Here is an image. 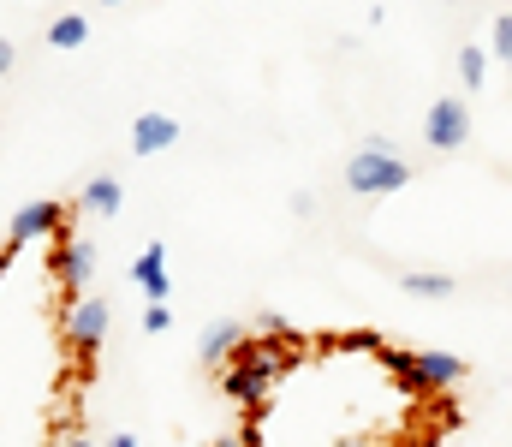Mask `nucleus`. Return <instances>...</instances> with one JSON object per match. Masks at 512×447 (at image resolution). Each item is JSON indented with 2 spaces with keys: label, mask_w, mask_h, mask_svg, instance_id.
I'll list each match as a JSON object with an SVG mask.
<instances>
[{
  "label": "nucleus",
  "mask_w": 512,
  "mask_h": 447,
  "mask_svg": "<svg viewBox=\"0 0 512 447\" xmlns=\"http://www.w3.org/2000/svg\"><path fill=\"white\" fill-rule=\"evenodd\" d=\"M346 346H352V352H382L387 340L376 334V328H358V334H346Z\"/></svg>",
  "instance_id": "18"
},
{
  "label": "nucleus",
  "mask_w": 512,
  "mask_h": 447,
  "mask_svg": "<svg viewBox=\"0 0 512 447\" xmlns=\"http://www.w3.org/2000/svg\"><path fill=\"white\" fill-rule=\"evenodd\" d=\"M376 358L387 364V376H393V382H399L405 394H429V388H423V376H417V352H399V346H382Z\"/></svg>",
  "instance_id": "12"
},
{
  "label": "nucleus",
  "mask_w": 512,
  "mask_h": 447,
  "mask_svg": "<svg viewBox=\"0 0 512 447\" xmlns=\"http://www.w3.org/2000/svg\"><path fill=\"white\" fill-rule=\"evenodd\" d=\"M298 358H304V346H298V352H268V340L245 334V340H239V352L221 364V388H227V400H233V406H251V412H256V406L274 394V382H280Z\"/></svg>",
  "instance_id": "1"
},
{
  "label": "nucleus",
  "mask_w": 512,
  "mask_h": 447,
  "mask_svg": "<svg viewBox=\"0 0 512 447\" xmlns=\"http://www.w3.org/2000/svg\"><path fill=\"white\" fill-rule=\"evenodd\" d=\"M179 138V120L173 114H137V126H131V149L137 155H155V149H167Z\"/></svg>",
  "instance_id": "9"
},
{
  "label": "nucleus",
  "mask_w": 512,
  "mask_h": 447,
  "mask_svg": "<svg viewBox=\"0 0 512 447\" xmlns=\"http://www.w3.org/2000/svg\"><path fill=\"white\" fill-rule=\"evenodd\" d=\"M78 203H84L90 215H108V221H114V215L126 209V185H120L114 173H96V179L84 185V197H78Z\"/></svg>",
  "instance_id": "10"
},
{
  "label": "nucleus",
  "mask_w": 512,
  "mask_h": 447,
  "mask_svg": "<svg viewBox=\"0 0 512 447\" xmlns=\"http://www.w3.org/2000/svg\"><path fill=\"white\" fill-rule=\"evenodd\" d=\"M417 376H423L429 394L453 388V382H465V358H453V352H417Z\"/></svg>",
  "instance_id": "11"
},
{
  "label": "nucleus",
  "mask_w": 512,
  "mask_h": 447,
  "mask_svg": "<svg viewBox=\"0 0 512 447\" xmlns=\"http://www.w3.org/2000/svg\"><path fill=\"white\" fill-rule=\"evenodd\" d=\"M131 281L143 287V298H149V304H167L173 281H167V245H161V239L137 251V263H131Z\"/></svg>",
  "instance_id": "7"
},
{
  "label": "nucleus",
  "mask_w": 512,
  "mask_h": 447,
  "mask_svg": "<svg viewBox=\"0 0 512 447\" xmlns=\"http://www.w3.org/2000/svg\"><path fill=\"white\" fill-rule=\"evenodd\" d=\"M12 60H18V48H12V36H0V78L12 72Z\"/></svg>",
  "instance_id": "19"
},
{
  "label": "nucleus",
  "mask_w": 512,
  "mask_h": 447,
  "mask_svg": "<svg viewBox=\"0 0 512 447\" xmlns=\"http://www.w3.org/2000/svg\"><path fill=\"white\" fill-rule=\"evenodd\" d=\"M399 293H411V298H453V275H435V269H411V275L399 281Z\"/></svg>",
  "instance_id": "14"
},
{
  "label": "nucleus",
  "mask_w": 512,
  "mask_h": 447,
  "mask_svg": "<svg viewBox=\"0 0 512 447\" xmlns=\"http://www.w3.org/2000/svg\"><path fill=\"white\" fill-rule=\"evenodd\" d=\"M459 78H465V90H483V78H489L483 48H459Z\"/></svg>",
  "instance_id": "15"
},
{
  "label": "nucleus",
  "mask_w": 512,
  "mask_h": 447,
  "mask_svg": "<svg viewBox=\"0 0 512 447\" xmlns=\"http://www.w3.org/2000/svg\"><path fill=\"white\" fill-rule=\"evenodd\" d=\"M405 185H411V167L393 155L387 138L358 144V155L346 161V191L352 197H387V191H405Z\"/></svg>",
  "instance_id": "2"
},
{
  "label": "nucleus",
  "mask_w": 512,
  "mask_h": 447,
  "mask_svg": "<svg viewBox=\"0 0 512 447\" xmlns=\"http://www.w3.org/2000/svg\"><path fill=\"white\" fill-rule=\"evenodd\" d=\"M423 138H429V149H465L471 144V108L459 96H441L423 114Z\"/></svg>",
  "instance_id": "5"
},
{
  "label": "nucleus",
  "mask_w": 512,
  "mask_h": 447,
  "mask_svg": "<svg viewBox=\"0 0 512 447\" xmlns=\"http://www.w3.org/2000/svg\"><path fill=\"white\" fill-rule=\"evenodd\" d=\"M108 304L102 298H72V310H66V346L78 352V358H96L102 352V340H108Z\"/></svg>",
  "instance_id": "4"
},
{
  "label": "nucleus",
  "mask_w": 512,
  "mask_h": 447,
  "mask_svg": "<svg viewBox=\"0 0 512 447\" xmlns=\"http://www.w3.org/2000/svg\"><path fill=\"white\" fill-rule=\"evenodd\" d=\"M66 447H96L90 436H66Z\"/></svg>",
  "instance_id": "22"
},
{
  "label": "nucleus",
  "mask_w": 512,
  "mask_h": 447,
  "mask_svg": "<svg viewBox=\"0 0 512 447\" xmlns=\"http://www.w3.org/2000/svg\"><path fill=\"white\" fill-rule=\"evenodd\" d=\"M108 447H137V436H131V430H120V436H114Z\"/></svg>",
  "instance_id": "20"
},
{
  "label": "nucleus",
  "mask_w": 512,
  "mask_h": 447,
  "mask_svg": "<svg viewBox=\"0 0 512 447\" xmlns=\"http://www.w3.org/2000/svg\"><path fill=\"white\" fill-rule=\"evenodd\" d=\"M167 328H173V310L167 304H149L143 310V334H167Z\"/></svg>",
  "instance_id": "17"
},
{
  "label": "nucleus",
  "mask_w": 512,
  "mask_h": 447,
  "mask_svg": "<svg viewBox=\"0 0 512 447\" xmlns=\"http://www.w3.org/2000/svg\"><path fill=\"white\" fill-rule=\"evenodd\" d=\"M48 275L60 281L66 298H78L90 287V275H96V239L78 233V227H60L54 233V251H48Z\"/></svg>",
  "instance_id": "3"
},
{
  "label": "nucleus",
  "mask_w": 512,
  "mask_h": 447,
  "mask_svg": "<svg viewBox=\"0 0 512 447\" xmlns=\"http://www.w3.org/2000/svg\"><path fill=\"white\" fill-rule=\"evenodd\" d=\"M108 6H114V0H108Z\"/></svg>",
  "instance_id": "24"
},
{
  "label": "nucleus",
  "mask_w": 512,
  "mask_h": 447,
  "mask_svg": "<svg viewBox=\"0 0 512 447\" xmlns=\"http://www.w3.org/2000/svg\"><path fill=\"white\" fill-rule=\"evenodd\" d=\"M245 334H251L245 322L221 316V322H209V328H203V340H197V358H203L209 370H221V364H227V358L239 352V340H245Z\"/></svg>",
  "instance_id": "8"
},
{
  "label": "nucleus",
  "mask_w": 512,
  "mask_h": 447,
  "mask_svg": "<svg viewBox=\"0 0 512 447\" xmlns=\"http://www.w3.org/2000/svg\"><path fill=\"white\" fill-rule=\"evenodd\" d=\"M60 227H66V203H60V197H36V203H24V209L12 215V239H6V245L24 251L30 239H54Z\"/></svg>",
  "instance_id": "6"
},
{
  "label": "nucleus",
  "mask_w": 512,
  "mask_h": 447,
  "mask_svg": "<svg viewBox=\"0 0 512 447\" xmlns=\"http://www.w3.org/2000/svg\"><path fill=\"white\" fill-rule=\"evenodd\" d=\"M84 42H90V18L84 12H60L48 24V48H84Z\"/></svg>",
  "instance_id": "13"
},
{
  "label": "nucleus",
  "mask_w": 512,
  "mask_h": 447,
  "mask_svg": "<svg viewBox=\"0 0 512 447\" xmlns=\"http://www.w3.org/2000/svg\"><path fill=\"white\" fill-rule=\"evenodd\" d=\"M12 257H18V251H12V245H0V275H6V263H12Z\"/></svg>",
  "instance_id": "21"
},
{
  "label": "nucleus",
  "mask_w": 512,
  "mask_h": 447,
  "mask_svg": "<svg viewBox=\"0 0 512 447\" xmlns=\"http://www.w3.org/2000/svg\"><path fill=\"white\" fill-rule=\"evenodd\" d=\"M209 447H239V436H221V442H209Z\"/></svg>",
  "instance_id": "23"
},
{
  "label": "nucleus",
  "mask_w": 512,
  "mask_h": 447,
  "mask_svg": "<svg viewBox=\"0 0 512 447\" xmlns=\"http://www.w3.org/2000/svg\"><path fill=\"white\" fill-rule=\"evenodd\" d=\"M489 42H495V48H489L495 60H507V54H512V12H495V24H489Z\"/></svg>",
  "instance_id": "16"
}]
</instances>
